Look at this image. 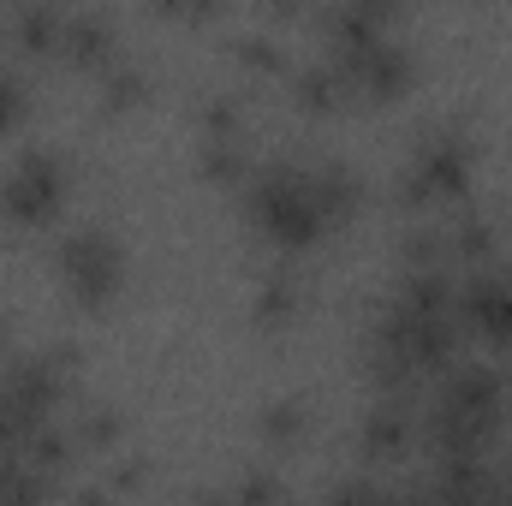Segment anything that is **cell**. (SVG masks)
I'll use <instances>...</instances> for the list:
<instances>
[{
	"instance_id": "cell-1",
	"label": "cell",
	"mask_w": 512,
	"mask_h": 506,
	"mask_svg": "<svg viewBox=\"0 0 512 506\" xmlns=\"http://www.w3.org/2000/svg\"><path fill=\"white\" fill-rule=\"evenodd\" d=\"M507 405V376L495 364H453L441 370V387L423 411V441L435 459H483L489 435L501 429Z\"/></svg>"
},
{
	"instance_id": "cell-7",
	"label": "cell",
	"mask_w": 512,
	"mask_h": 506,
	"mask_svg": "<svg viewBox=\"0 0 512 506\" xmlns=\"http://www.w3.org/2000/svg\"><path fill=\"white\" fill-rule=\"evenodd\" d=\"M453 310H459V322H471L489 346H512V262L495 256L489 268H477V274L459 286Z\"/></svg>"
},
{
	"instance_id": "cell-18",
	"label": "cell",
	"mask_w": 512,
	"mask_h": 506,
	"mask_svg": "<svg viewBox=\"0 0 512 506\" xmlns=\"http://www.w3.org/2000/svg\"><path fill=\"white\" fill-rule=\"evenodd\" d=\"M256 429H262L268 441H298V435L310 429V405H304V399H274V405L256 411Z\"/></svg>"
},
{
	"instance_id": "cell-26",
	"label": "cell",
	"mask_w": 512,
	"mask_h": 506,
	"mask_svg": "<svg viewBox=\"0 0 512 506\" xmlns=\"http://www.w3.org/2000/svg\"><path fill=\"white\" fill-rule=\"evenodd\" d=\"M209 506H221V501H209Z\"/></svg>"
},
{
	"instance_id": "cell-14",
	"label": "cell",
	"mask_w": 512,
	"mask_h": 506,
	"mask_svg": "<svg viewBox=\"0 0 512 506\" xmlns=\"http://www.w3.org/2000/svg\"><path fill=\"white\" fill-rule=\"evenodd\" d=\"M447 256H471V262H495L501 256V227L489 221V215H459L453 227H447Z\"/></svg>"
},
{
	"instance_id": "cell-24",
	"label": "cell",
	"mask_w": 512,
	"mask_h": 506,
	"mask_svg": "<svg viewBox=\"0 0 512 506\" xmlns=\"http://www.w3.org/2000/svg\"><path fill=\"white\" fill-rule=\"evenodd\" d=\"M18 114H24V78L18 72H0V131L18 126Z\"/></svg>"
},
{
	"instance_id": "cell-20",
	"label": "cell",
	"mask_w": 512,
	"mask_h": 506,
	"mask_svg": "<svg viewBox=\"0 0 512 506\" xmlns=\"http://www.w3.org/2000/svg\"><path fill=\"white\" fill-rule=\"evenodd\" d=\"M203 173L221 179V185L245 179V149H239V137H203Z\"/></svg>"
},
{
	"instance_id": "cell-15",
	"label": "cell",
	"mask_w": 512,
	"mask_h": 506,
	"mask_svg": "<svg viewBox=\"0 0 512 506\" xmlns=\"http://www.w3.org/2000/svg\"><path fill=\"white\" fill-rule=\"evenodd\" d=\"M298 304H304V292H298V280L292 274H268L262 286H256V328H286L292 316H298Z\"/></svg>"
},
{
	"instance_id": "cell-19",
	"label": "cell",
	"mask_w": 512,
	"mask_h": 506,
	"mask_svg": "<svg viewBox=\"0 0 512 506\" xmlns=\"http://www.w3.org/2000/svg\"><path fill=\"white\" fill-rule=\"evenodd\" d=\"M143 90H149L143 66H137V60H126V54H114V60H108V78H102V96H108V108H131Z\"/></svg>"
},
{
	"instance_id": "cell-17",
	"label": "cell",
	"mask_w": 512,
	"mask_h": 506,
	"mask_svg": "<svg viewBox=\"0 0 512 506\" xmlns=\"http://www.w3.org/2000/svg\"><path fill=\"white\" fill-rule=\"evenodd\" d=\"M12 30H18V42H24V48L54 54V48H60V36H66V12H54V6H30V12H18V18H12Z\"/></svg>"
},
{
	"instance_id": "cell-21",
	"label": "cell",
	"mask_w": 512,
	"mask_h": 506,
	"mask_svg": "<svg viewBox=\"0 0 512 506\" xmlns=\"http://www.w3.org/2000/svg\"><path fill=\"white\" fill-rule=\"evenodd\" d=\"M233 506H286V501H280V483H274L268 471H245V483H239Z\"/></svg>"
},
{
	"instance_id": "cell-12",
	"label": "cell",
	"mask_w": 512,
	"mask_h": 506,
	"mask_svg": "<svg viewBox=\"0 0 512 506\" xmlns=\"http://www.w3.org/2000/svg\"><path fill=\"white\" fill-rule=\"evenodd\" d=\"M48 501V471L30 465L24 453H0V506H42Z\"/></svg>"
},
{
	"instance_id": "cell-10",
	"label": "cell",
	"mask_w": 512,
	"mask_h": 506,
	"mask_svg": "<svg viewBox=\"0 0 512 506\" xmlns=\"http://www.w3.org/2000/svg\"><path fill=\"white\" fill-rule=\"evenodd\" d=\"M411 429H417V423H411L405 399H376V405H370V417H364V435H358V441H364V453H370V459H393V453L411 441Z\"/></svg>"
},
{
	"instance_id": "cell-23",
	"label": "cell",
	"mask_w": 512,
	"mask_h": 506,
	"mask_svg": "<svg viewBox=\"0 0 512 506\" xmlns=\"http://www.w3.org/2000/svg\"><path fill=\"white\" fill-rule=\"evenodd\" d=\"M203 126H209V137H239V102L233 96H215L203 108Z\"/></svg>"
},
{
	"instance_id": "cell-4",
	"label": "cell",
	"mask_w": 512,
	"mask_h": 506,
	"mask_svg": "<svg viewBox=\"0 0 512 506\" xmlns=\"http://www.w3.org/2000/svg\"><path fill=\"white\" fill-rule=\"evenodd\" d=\"M54 262H60V280H66V292L78 304H108L120 292V280H126V251H120V239L108 227L66 233Z\"/></svg>"
},
{
	"instance_id": "cell-6",
	"label": "cell",
	"mask_w": 512,
	"mask_h": 506,
	"mask_svg": "<svg viewBox=\"0 0 512 506\" xmlns=\"http://www.w3.org/2000/svg\"><path fill=\"white\" fill-rule=\"evenodd\" d=\"M334 66H340V78H346V96L358 90V96H399L411 78H417V54L399 42V36H376V42H364V48H346V54H334Z\"/></svg>"
},
{
	"instance_id": "cell-11",
	"label": "cell",
	"mask_w": 512,
	"mask_h": 506,
	"mask_svg": "<svg viewBox=\"0 0 512 506\" xmlns=\"http://www.w3.org/2000/svg\"><path fill=\"white\" fill-rule=\"evenodd\" d=\"M60 48L72 54V60H114V24L102 18V12H66V36H60Z\"/></svg>"
},
{
	"instance_id": "cell-3",
	"label": "cell",
	"mask_w": 512,
	"mask_h": 506,
	"mask_svg": "<svg viewBox=\"0 0 512 506\" xmlns=\"http://www.w3.org/2000/svg\"><path fill=\"white\" fill-rule=\"evenodd\" d=\"M471 173H477L471 143H465L453 126L429 131V137L417 143V155H411L405 203H411V209H423V203H453V197H465V191H471Z\"/></svg>"
},
{
	"instance_id": "cell-8",
	"label": "cell",
	"mask_w": 512,
	"mask_h": 506,
	"mask_svg": "<svg viewBox=\"0 0 512 506\" xmlns=\"http://www.w3.org/2000/svg\"><path fill=\"white\" fill-rule=\"evenodd\" d=\"M0 393H6L30 423H54V405H60V393H66V364H60L54 352H30V358H18V364L0 376Z\"/></svg>"
},
{
	"instance_id": "cell-13",
	"label": "cell",
	"mask_w": 512,
	"mask_h": 506,
	"mask_svg": "<svg viewBox=\"0 0 512 506\" xmlns=\"http://www.w3.org/2000/svg\"><path fill=\"white\" fill-rule=\"evenodd\" d=\"M328 36H334V54L376 42V36H387V6H340V12H328Z\"/></svg>"
},
{
	"instance_id": "cell-9",
	"label": "cell",
	"mask_w": 512,
	"mask_h": 506,
	"mask_svg": "<svg viewBox=\"0 0 512 506\" xmlns=\"http://www.w3.org/2000/svg\"><path fill=\"white\" fill-rule=\"evenodd\" d=\"M310 197H316L322 221L334 227V221H346V215L358 209V197H364V179H358L346 161H310Z\"/></svg>"
},
{
	"instance_id": "cell-2",
	"label": "cell",
	"mask_w": 512,
	"mask_h": 506,
	"mask_svg": "<svg viewBox=\"0 0 512 506\" xmlns=\"http://www.w3.org/2000/svg\"><path fill=\"white\" fill-rule=\"evenodd\" d=\"M245 209H251L256 227L274 245H286V251H310L328 233V221H322V209L310 197V167L304 161H268V167H256L251 179H245Z\"/></svg>"
},
{
	"instance_id": "cell-16",
	"label": "cell",
	"mask_w": 512,
	"mask_h": 506,
	"mask_svg": "<svg viewBox=\"0 0 512 506\" xmlns=\"http://www.w3.org/2000/svg\"><path fill=\"white\" fill-rule=\"evenodd\" d=\"M340 96H346V78H340L334 60H310V66H298V108L328 114Z\"/></svg>"
},
{
	"instance_id": "cell-25",
	"label": "cell",
	"mask_w": 512,
	"mask_h": 506,
	"mask_svg": "<svg viewBox=\"0 0 512 506\" xmlns=\"http://www.w3.org/2000/svg\"><path fill=\"white\" fill-rule=\"evenodd\" d=\"M239 60H251V66H274L280 54H274V42H268V36H245V42H239Z\"/></svg>"
},
{
	"instance_id": "cell-22",
	"label": "cell",
	"mask_w": 512,
	"mask_h": 506,
	"mask_svg": "<svg viewBox=\"0 0 512 506\" xmlns=\"http://www.w3.org/2000/svg\"><path fill=\"white\" fill-rule=\"evenodd\" d=\"M328 506H399V495H387V489H376V483H340Z\"/></svg>"
},
{
	"instance_id": "cell-5",
	"label": "cell",
	"mask_w": 512,
	"mask_h": 506,
	"mask_svg": "<svg viewBox=\"0 0 512 506\" xmlns=\"http://www.w3.org/2000/svg\"><path fill=\"white\" fill-rule=\"evenodd\" d=\"M66 161L60 155H48V149H30V155H18V167L0 179V209L12 215V221H24V227H42V221H54L60 215V203H66Z\"/></svg>"
}]
</instances>
